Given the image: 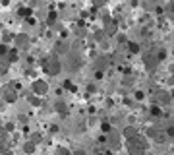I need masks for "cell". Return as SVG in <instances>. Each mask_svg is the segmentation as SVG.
Instances as JSON below:
<instances>
[{"label": "cell", "mask_w": 174, "mask_h": 155, "mask_svg": "<svg viewBox=\"0 0 174 155\" xmlns=\"http://www.w3.org/2000/svg\"><path fill=\"white\" fill-rule=\"evenodd\" d=\"M46 89H49V85H46L45 82H41V80H37L33 83V91L37 93V95H43V93H46Z\"/></svg>", "instance_id": "cell-2"}, {"label": "cell", "mask_w": 174, "mask_h": 155, "mask_svg": "<svg viewBox=\"0 0 174 155\" xmlns=\"http://www.w3.org/2000/svg\"><path fill=\"white\" fill-rule=\"evenodd\" d=\"M6 130L4 128H0V149H4V146H6Z\"/></svg>", "instance_id": "cell-4"}, {"label": "cell", "mask_w": 174, "mask_h": 155, "mask_svg": "<svg viewBox=\"0 0 174 155\" xmlns=\"http://www.w3.org/2000/svg\"><path fill=\"white\" fill-rule=\"evenodd\" d=\"M56 155H70V151H68L66 147H58V149H56Z\"/></svg>", "instance_id": "cell-5"}, {"label": "cell", "mask_w": 174, "mask_h": 155, "mask_svg": "<svg viewBox=\"0 0 174 155\" xmlns=\"http://www.w3.org/2000/svg\"><path fill=\"white\" fill-rule=\"evenodd\" d=\"M33 149H35V146H33V142H27V143H25V151H27V153H31Z\"/></svg>", "instance_id": "cell-6"}, {"label": "cell", "mask_w": 174, "mask_h": 155, "mask_svg": "<svg viewBox=\"0 0 174 155\" xmlns=\"http://www.w3.org/2000/svg\"><path fill=\"white\" fill-rule=\"evenodd\" d=\"M16 41L19 43V45H25V43H27V37H23V35H19V37H16Z\"/></svg>", "instance_id": "cell-7"}, {"label": "cell", "mask_w": 174, "mask_h": 155, "mask_svg": "<svg viewBox=\"0 0 174 155\" xmlns=\"http://www.w3.org/2000/svg\"><path fill=\"white\" fill-rule=\"evenodd\" d=\"M6 101H16V91L10 89V87H6V95H4Z\"/></svg>", "instance_id": "cell-3"}, {"label": "cell", "mask_w": 174, "mask_h": 155, "mask_svg": "<svg viewBox=\"0 0 174 155\" xmlns=\"http://www.w3.org/2000/svg\"><path fill=\"white\" fill-rule=\"evenodd\" d=\"M60 66H62V62L58 60L56 56H49V58H45V64H43V68H45V72L46 74H58L60 72Z\"/></svg>", "instance_id": "cell-1"}, {"label": "cell", "mask_w": 174, "mask_h": 155, "mask_svg": "<svg viewBox=\"0 0 174 155\" xmlns=\"http://www.w3.org/2000/svg\"><path fill=\"white\" fill-rule=\"evenodd\" d=\"M6 52H8V49L4 45H0V54H6Z\"/></svg>", "instance_id": "cell-8"}]
</instances>
